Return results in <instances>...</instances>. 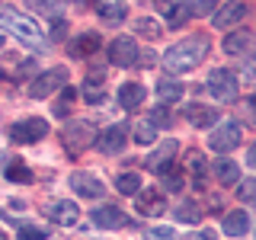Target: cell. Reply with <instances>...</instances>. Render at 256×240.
<instances>
[{"mask_svg": "<svg viewBox=\"0 0 256 240\" xmlns=\"http://www.w3.org/2000/svg\"><path fill=\"white\" fill-rule=\"evenodd\" d=\"M182 90H186V86L176 84V80H160V84H157V100L164 102V106H166V102H180Z\"/></svg>", "mask_w": 256, "mask_h": 240, "instance_id": "cell-23", "label": "cell"}, {"mask_svg": "<svg viewBox=\"0 0 256 240\" xmlns=\"http://www.w3.org/2000/svg\"><path fill=\"white\" fill-rule=\"evenodd\" d=\"M186 160H189L186 166L192 170V186H196V189H205V180H208V176H205V160H202V154H198V150H192Z\"/></svg>", "mask_w": 256, "mask_h": 240, "instance_id": "cell-24", "label": "cell"}, {"mask_svg": "<svg viewBox=\"0 0 256 240\" xmlns=\"http://www.w3.org/2000/svg\"><path fill=\"white\" fill-rule=\"evenodd\" d=\"M116 189L122 192V196H138V192H141V176L138 173H118Z\"/></svg>", "mask_w": 256, "mask_h": 240, "instance_id": "cell-26", "label": "cell"}, {"mask_svg": "<svg viewBox=\"0 0 256 240\" xmlns=\"http://www.w3.org/2000/svg\"><path fill=\"white\" fill-rule=\"evenodd\" d=\"M0 240H6V234H4V230H0Z\"/></svg>", "mask_w": 256, "mask_h": 240, "instance_id": "cell-45", "label": "cell"}, {"mask_svg": "<svg viewBox=\"0 0 256 240\" xmlns=\"http://www.w3.org/2000/svg\"><path fill=\"white\" fill-rule=\"evenodd\" d=\"M148 240H176V234L170 228H154V230H148Z\"/></svg>", "mask_w": 256, "mask_h": 240, "instance_id": "cell-38", "label": "cell"}, {"mask_svg": "<svg viewBox=\"0 0 256 240\" xmlns=\"http://www.w3.org/2000/svg\"><path fill=\"white\" fill-rule=\"evenodd\" d=\"M64 32H68V22H64V20H54V26H52V42H61Z\"/></svg>", "mask_w": 256, "mask_h": 240, "instance_id": "cell-40", "label": "cell"}, {"mask_svg": "<svg viewBox=\"0 0 256 240\" xmlns=\"http://www.w3.org/2000/svg\"><path fill=\"white\" fill-rule=\"evenodd\" d=\"M246 109H256V96H250V100H246ZM250 116L256 118V112H250Z\"/></svg>", "mask_w": 256, "mask_h": 240, "instance_id": "cell-44", "label": "cell"}, {"mask_svg": "<svg viewBox=\"0 0 256 240\" xmlns=\"http://www.w3.org/2000/svg\"><path fill=\"white\" fill-rule=\"evenodd\" d=\"M250 48H253V32L237 29V32H230V36H224V54H230V58L246 54Z\"/></svg>", "mask_w": 256, "mask_h": 240, "instance_id": "cell-15", "label": "cell"}, {"mask_svg": "<svg viewBox=\"0 0 256 240\" xmlns=\"http://www.w3.org/2000/svg\"><path fill=\"white\" fill-rule=\"evenodd\" d=\"M134 32H141V36H148V38H157L160 36V22H154V20H138V22H134Z\"/></svg>", "mask_w": 256, "mask_h": 240, "instance_id": "cell-35", "label": "cell"}, {"mask_svg": "<svg viewBox=\"0 0 256 240\" xmlns=\"http://www.w3.org/2000/svg\"><path fill=\"white\" fill-rule=\"evenodd\" d=\"M96 138H100V132H96V125L93 122H68L64 125V132H61V141H64V148H68V154H84L90 144H96Z\"/></svg>", "mask_w": 256, "mask_h": 240, "instance_id": "cell-3", "label": "cell"}, {"mask_svg": "<svg viewBox=\"0 0 256 240\" xmlns=\"http://www.w3.org/2000/svg\"><path fill=\"white\" fill-rule=\"evenodd\" d=\"M6 180H13V182H29V180H32V173H29V166H26V164L13 160V164L6 166Z\"/></svg>", "mask_w": 256, "mask_h": 240, "instance_id": "cell-31", "label": "cell"}, {"mask_svg": "<svg viewBox=\"0 0 256 240\" xmlns=\"http://www.w3.org/2000/svg\"><path fill=\"white\" fill-rule=\"evenodd\" d=\"M125 141H128V125H112L96 138V148H100L102 154H118V150L125 148Z\"/></svg>", "mask_w": 256, "mask_h": 240, "instance_id": "cell-11", "label": "cell"}, {"mask_svg": "<svg viewBox=\"0 0 256 240\" xmlns=\"http://www.w3.org/2000/svg\"><path fill=\"white\" fill-rule=\"evenodd\" d=\"M45 134H48L45 118H26V122H16L10 128V141H16V144H36V141H42Z\"/></svg>", "mask_w": 256, "mask_h": 240, "instance_id": "cell-7", "label": "cell"}, {"mask_svg": "<svg viewBox=\"0 0 256 240\" xmlns=\"http://www.w3.org/2000/svg\"><path fill=\"white\" fill-rule=\"evenodd\" d=\"M134 141H138V144H154L157 141V128L154 125H150V122H141V125H134Z\"/></svg>", "mask_w": 256, "mask_h": 240, "instance_id": "cell-30", "label": "cell"}, {"mask_svg": "<svg viewBox=\"0 0 256 240\" xmlns=\"http://www.w3.org/2000/svg\"><path fill=\"white\" fill-rule=\"evenodd\" d=\"M214 176H218L221 186H237L240 182V166L234 164V160L221 157V160H214Z\"/></svg>", "mask_w": 256, "mask_h": 240, "instance_id": "cell-19", "label": "cell"}, {"mask_svg": "<svg viewBox=\"0 0 256 240\" xmlns=\"http://www.w3.org/2000/svg\"><path fill=\"white\" fill-rule=\"evenodd\" d=\"M4 77H6V74H4V70H0V80H4Z\"/></svg>", "mask_w": 256, "mask_h": 240, "instance_id": "cell-46", "label": "cell"}, {"mask_svg": "<svg viewBox=\"0 0 256 240\" xmlns=\"http://www.w3.org/2000/svg\"><path fill=\"white\" fill-rule=\"evenodd\" d=\"M208 93L214 96L218 102H234L237 100V77L230 74L228 68H214L212 74H208Z\"/></svg>", "mask_w": 256, "mask_h": 240, "instance_id": "cell-4", "label": "cell"}, {"mask_svg": "<svg viewBox=\"0 0 256 240\" xmlns=\"http://www.w3.org/2000/svg\"><path fill=\"white\" fill-rule=\"evenodd\" d=\"M208 54V38L205 36H189L182 42H176L173 48H166L164 54V68L170 74H186V70L198 68V61H205Z\"/></svg>", "mask_w": 256, "mask_h": 240, "instance_id": "cell-1", "label": "cell"}, {"mask_svg": "<svg viewBox=\"0 0 256 240\" xmlns=\"http://www.w3.org/2000/svg\"><path fill=\"white\" fill-rule=\"evenodd\" d=\"M198 218H202V208H198L196 202H180V205H176V221L198 224Z\"/></svg>", "mask_w": 256, "mask_h": 240, "instance_id": "cell-27", "label": "cell"}, {"mask_svg": "<svg viewBox=\"0 0 256 240\" xmlns=\"http://www.w3.org/2000/svg\"><path fill=\"white\" fill-rule=\"evenodd\" d=\"M182 240H214V230H205V234H192V237H182Z\"/></svg>", "mask_w": 256, "mask_h": 240, "instance_id": "cell-42", "label": "cell"}, {"mask_svg": "<svg viewBox=\"0 0 256 240\" xmlns=\"http://www.w3.org/2000/svg\"><path fill=\"white\" fill-rule=\"evenodd\" d=\"M246 164H250L253 170H256V144H253V148H250V154H246Z\"/></svg>", "mask_w": 256, "mask_h": 240, "instance_id": "cell-43", "label": "cell"}, {"mask_svg": "<svg viewBox=\"0 0 256 240\" xmlns=\"http://www.w3.org/2000/svg\"><path fill=\"white\" fill-rule=\"evenodd\" d=\"M20 240H48V234L42 228H29V224H22V228H20Z\"/></svg>", "mask_w": 256, "mask_h": 240, "instance_id": "cell-37", "label": "cell"}, {"mask_svg": "<svg viewBox=\"0 0 256 240\" xmlns=\"http://www.w3.org/2000/svg\"><path fill=\"white\" fill-rule=\"evenodd\" d=\"M189 10H186V4H173L170 10H166V22H170L173 29H180V26H186V20H189Z\"/></svg>", "mask_w": 256, "mask_h": 240, "instance_id": "cell-29", "label": "cell"}, {"mask_svg": "<svg viewBox=\"0 0 256 240\" xmlns=\"http://www.w3.org/2000/svg\"><path fill=\"white\" fill-rule=\"evenodd\" d=\"M70 189H74L77 196H84V198H100L102 192H106V186H102L93 173H84V170H77L70 176Z\"/></svg>", "mask_w": 256, "mask_h": 240, "instance_id": "cell-12", "label": "cell"}, {"mask_svg": "<svg viewBox=\"0 0 256 240\" xmlns=\"http://www.w3.org/2000/svg\"><path fill=\"white\" fill-rule=\"evenodd\" d=\"M237 144H240V125L237 122H221L212 134H208V148L218 150V154H228V150H234Z\"/></svg>", "mask_w": 256, "mask_h": 240, "instance_id": "cell-6", "label": "cell"}, {"mask_svg": "<svg viewBox=\"0 0 256 240\" xmlns=\"http://www.w3.org/2000/svg\"><path fill=\"white\" fill-rule=\"evenodd\" d=\"M90 218H93L96 228H102V230H118V228H125V224H128V214L122 212V208H116V205L96 208V212H90Z\"/></svg>", "mask_w": 256, "mask_h": 240, "instance_id": "cell-10", "label": "cell"}, {"mask_svg": "<svg viewBox=\"0 0 256 240\" xmlns=\"http://www.w3.org/2000/svg\"><path fill=\"white\" fill-rule=\"evenodd\" d=\"M64 84H68V70L54 68V70H48V74L32 80V84H29V96H32V100H45V96H52L54 90H61Z\"/></svg>", "mask_w": 256, "mask_h": 240, "instance_id": "cell-5", "label": "cell"}, {"mask_svg": "<svg viewBox=\"0 0 256 240\" xmlns=\"http://www.w3.org/2000/svg\"><path fill=\"white\" fill-rule=\"evenodd\" d=\"M244 16H246V4H240V0H230V4H224L221 10L214 13V26H218V29H230V26H237Z\"/></svg>", "mask_w": 256, "mask_h": 240, "instance_id": "cell-13", "label": "cell"}, {"mask_svg": "<svg viewBox=\"0 0 256 240\" xmlns=\"http://www.w3.org/2000/svg\"><path fill=\"white\" fill-rule=\"evenodd\" d=\"M74 96H77L74 90H64V100L58 102V106H54V116H58V118H64V116H68V102L74 100Z\"/></svg>", "mask_w": 256, "mask_h": 240, "instance_id": "cell-39", "label": "cell"}, {"mask_svg": "<svg viewBox=\"0 0 256 240\" xmlns=\"http://www.w3.org/2000/svg\"><path fill=\"white\" fill-rule=\"evenodd\" d=\"M176 150H180V141L176 138H166V141H160L157 148H154V154H150L144 164H148V170H154V173H164L166 166L173 164V157H176Z\"/></svg>", "mask_w": 256, "mask_h": 240, "instance_id": "cell-9", "label": "cell"}, {"mask_svg": "<svg viewBox=\"0 0 256 240\" xmlns=\"http://www.w3.org/2000/svg\"><path fill=\"white\" fill-rule=\"evenodd\" d=\"M166 212V198L157 189H141L138 192V214H164Z\"/></svg>", "mask_w": 256, "mask_h": 240, "instance_id": "cell-14", "label": "cell"}, {"mask_svg": "<svg viewBox=\"0 0 256 240\" xmlns=\"http://www.w3.org/2000/svg\"><path fill=\"white\" fill-rule=\"evenodd\" d=\"M100 45H102V38L96 36V32H84V36L70 45V54H74V58H86V54L100 52Z\"/></svg>", "mask_w": 256, "mask_h": 240, "instance_id": "cell-21", "label": "cell"}, {"mask_svg": "<svg viewBox=\"0 0 256 240\" xmlns=\"http://www.w3.org/2000/svg\"><path fill=\"white\" fill-rule=\"evenodd\" d=\"M186 118L196 128H205V125H214V122H218V112H214L212 106H202V102H192V106L186 109Z\"/></svg>", "mask_w": 256, "mask_h": 240, "instance_id": "cell-20", "label": "cell"}, {"mask_svg": "<svg viewBox=\"0 0 256 240\" xmlns=\"http://www.w3.org/2000/svg\"><path fill=\"white\" fill-rule=\"evenodd\" d=\"M96 13L102 22H122L125 20V6L118 0H96Z\"/></svg>", "mask_w": 256, "mask_h": 240, "instance_id": "cell-22", "label": "cell"}, {"mask_svg": "<svg viewBox=\"0 0 256 240\" xmlns=\"http://www.w3.org/2000/svg\"><path fill=\"white\" fill-rule=\"evenodd\" d=\"M221 228H224V234H228V237H240V234H246V230H250V218H246L240 208H234V212L224 214Z\"/></svg>", "mask_w": 256, "mask_h": 240, "instance_id": "cell-17", "label": "cell"}, {"mask_svg": "<svg viewBox=\"0 0 256 240\" xmlns=\"http://www.w3.org/2000/svg\"><path fill=\"white\" fill-rule=\"evenodd\" d=\"M138 42L132 36H118L116 42L109 45V61L118 64V68H128V64H138Z\"/></svg>", "mask_w": 256, "mask_h": 240, "instance_id": "cell-8", "label": "cell"}, {"mask_svg": "<svg viewBox=\"0 0 256 240\" xmlns=\"http://www.w3.org/2000/svg\"><path fill=\"white\" fill-rule=\"evenodd\" d=\"M240 202L246 205H256V180H240V189H237Z\"/></svg>", "mask_w": 256, "mask_h": 240, "instance_id": "cell-34", "label": "cell"}, {"mask_svg": "<svg viewBox=\"0 0 256 240\" xmlns=\"http://www.w3.org/2000/svg\"><path fill=\"white\" fill-rule=\"evenodd\" d=\"M32 10L45 13V16H54V20H61V10H64V0H29Z\"/></svg>", "mask_w": 256, "mask_h": 240, "instance_id": "cell-28", "label": "cell"}, {"mask_svg": "<svg viewBox=\"0 0 256 240\" xmlns=\"http://www.w3.org/2000/svg\"><path fill=\"white\" fill-rule=\"evenodd\" d=\"M0 26H6L22 45L36 48V52H42V48L48 45L45 36H42V29H38V22L32 20V16H26V13L13 10V6H0Z\"/></svg>", "mask_w": 256, "mask_h": 240, "instance_id": "cell-2", "label": "cell"}, {"mask_svg": "<svg viewBox=\"0 0 256 240\" xmlns=\"http://www.w3.org/2000/svg\"><path fill=\"white\" fill-rule=\"evenodd\" d=\"M48 218H52V224L70 228V224H77V218H80V208L74 202H54L52 208H48Z\"/></svg>", "mask_w": 256, "mask_h": 240, "instance_id": "cell-16", "label": "cell"}, {"mask_svg": "<svg viewBox=\"0 0 256 240\" xmlns=\"http://www.w3.org/2000/svg\"><path fill=\"white\" fill-rule=\"evenodd\" d=\"M141 102H144V86L141 84L132 80V84L118 86V106H122V109H138Z\"/></svg>", "mask_w": 256, "mask_h": 240, "instance_id": "cell-18", "label": "cell"}, {"mask_svg": "<svg viewBox=\"0 0 256 240\" xmlns=\"http://www.w3.org/2000/svg\"><path fill=\"white\" fill-rule=\"evenodd\" d=\"M186 10L196 13V16H205V13L218 10V0H186Z\"/></svg>", "mask_w": 256, "mask_h": 240, "instance_id": "cell-32", "label": "cell"}, {"mask_svg": "<svg viewBox=\"0 0 256 240\" xmlns=\"http://www.w3.org/2000/svg\"><path fill=\"white\" fill-rule=\"evenodd\" d=\"M84 100L90 102V106H100V102H106V90H102V86H86L84 84Z\"/></svg>", "mask_w": 256, "mask_h": 240, "instance_id": "cell-36", "label": "cell"}, {"mask_svg": "<svg viewBox=\"0 0 256 240\" xmlns=\"http://www.w3.org/2000/svg\"><path fill=\"white\" fill-rule=\"evenodd\" d=\"M160 182H164L166 192H180L182 189V170H180V164H176V160L166 166L164 173H160Z\"/></svg>", "mask_w": 256, "mask_h": 240, "instance_id": "cell-25", "label": "cell"}, {"mask_svg": "<svg viewBox=\"0 0 256 240\" xmlns=\"http://www.w3.org/2000/svg\"><path fill=\"white\" fill-rule=\"evenodd\" d=\"M154 61H157V54H154V52H144V54H138V64H144V68H150Z\"/></svg>", "mask_w": 256, "mask_h": 240, "instance_id": "cell-41", "label": "cell"}, {"mask_svg": "<svg viewBox=\"0 0 256 240\" xmlns=\"http://www.w3.org/2000/svg\"><path fill=\"white\" fill-rule=\"evenodd\" d=\"M148 122L154 125V128H170L173 125V116H170V109H166V106H157L154 112H150Z\"/></svg>", "mask_w": 256, "mask_h": 240, "instance_id": "cell-33", "label": "cell"}]
</instances>
